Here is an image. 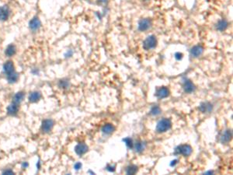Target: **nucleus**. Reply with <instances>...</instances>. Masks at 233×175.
<instances>
[{"label": "nucleus", "mask_w": 233, "mask_h": 175, "mask_svg": "<svg viewBox=\"0 0 233 175\" xmlns=\"http://www.w3.org/2000/svg\"><path fill=\"white\" fill-rule=\"evenodd\" d=\"M172 127V122L169 118H163L161 119L156 125V131L159 133L166 132L170 130Z\"/></svg>", "instance_id": "f257e3e1"}, {"label": "nucleus", "mask_w": 233, "mask_h": 175, "mask_svg": "<svg viewBox=\"0 0 233 175\" xmlns=\"http://www.w3.org/2000/svg\"><path fill=\"white\" fill-rule=\"evenodd\" d=\"M192 150H193V149H192L191 146H189V145H181V146H179L177 148H176V149H175V154H181L187 156L191 154Z\"/></svg>", "instance_id": "f03ea898"}, {"label": "nucleus", "mask_w": 233, "mask_h": 175, "mask_svg": "<svg viewBox=\"0 0 233 175\" xmlns=\"http://www.w3.org/2000/svg\"><path fill=\"white\" fill-rule=\"evenodd\" d=\"M157 44V39L155 36H149L145 40L143 43V48L145 50H149L154 48Z\"/></svg>", "instance_id": "7ed1b4c3"}, {"label": "nucleus", "mask_w": 233, "mask_h": 175, "mask_svg": "<svg viewBox=\"0 0 233 175\" xmlns=\"http://www.w3.org/2000/svg\"><path fill=\"white\" fill-rule=\"evenodd\" d=\"M54 125H55V123H54V121L52 119H50V118L45 119V120L43 121L42 124H41V131L44 133H48L52 130Z\"/></svg>", "instance_id": "20e7f679"}, {"label": "nucleus", "mask_w": 233, "mask_h": 175, "mask_svg": "<svg viewBox=\"0 0 233 175\" xmlns=\"http://www.w3.org/2000/svg\"><path fill=\"white\" fill-rule=\"evenodd\" d=\"M40 27H41V22L37 17L32 18L29 23V27L31 29V31H34V32L39 31Z\"/></svg>", "instance_id": "39448f33"}, {"label": "nucleus", "mask_w": 233, "mask_h": 175, "mask_svg": "<svg viewBox=\"0 0 233 175\" xmlns=\"http://www.w3.org/2000/svg\"><path fill=\"white\" fill-rule=\"evenodd\" d=\"M10 16V10L7 6H0V21H6Z\"/></svg>", "instance_id": "423d86ee"}, {"label": "nucleus", "mask_w": 233, "mask_h": 175, "mask_svg": "<svg viewBox=\"0 0 233 175\" xmlns=\"http://www.w3.org/2000/svg\"><path fill=\"white\" fill-rule=\"evenodd\" d=\"M152 26V21L151 20L145 18V19H142L139 21L138 23V30L141 31H145L149 30Z\"/></svg>", "instance_id": "0eeeda50"}, {"label": "nucleus", "mask_w": 233, "mask_h": 175, "mask_svg": "<svg viewBox=\"0 0 233 175\" xmlns=\"http://www.w3.org/2000/svg\"><path fill=\"white\" fill-rule=\"evenodd\" d=\"M88 146L85 143H78V145H76V146L75 147V152L78 156H82L85 154L88 151Z\"/></svg>", "instance_id": "6e6552de"}, {"label": "nucleus", "mask_w": 233, "mask_h": 175, "mask_svg": "<svg viewBox=\"0 0 233 175\" xmlns=\"http://www.w3.org/2000/svg\"><path fill=\"white\" fill-rule=\"evenodd\" d=\"M41 93L39 91H33L29 94L28 101L30 103H37L41 99Z\"/></svg>", "instance_id": "1a4fd4ad"}, {"label": "nucleus", "mask_w": 233, "mask_h": 175, "mask_svg": "<svg viewBox=\"0 0 233 175\" xmlns=\"http://www.w3.org/2000/svg\"><path fill=\"white\" fill-rule=\"evenodd\" d=\"M3 72L6 75L10 74L12 72H15V66H14L13 62L8 61L3 65Z\"/></svg>", "instance_id": "9d476101"}, {"label": "nucleus", "mask_w": 233, "mask_h": 175, "mask_svg": "<svg viewBox=\"0 0 233 175\" xmlns=\"http://www.w3.org/2000/svg\"><path fill=\"white\" fill-rule=\"evenodd\" d=\"M7 114L9 115H11V116H15L16 115L19 111V104H16L12 102L9 106L7 107Z\"/></svg>", "instance_id": "9b49d317"}, {"label": "nucleus", "mask_w": 233, "mask_h": 175, "mask_svg": "<svg viewBox=\"0 0 233 175\" xmlns=\"http://www.w3.org/2000/svg\"><path fill=\"white\" fill-rule=\"evenodd\" d=\"M170 95V90H169L168 88L163 86V87H160L159 89H157L156 91V97L159 98V99H163V98H166L168 96Z\"/></svg>", "instance_id": "f8f14e48"}, {"label": "nucleus", "mask_w": 233, "mask_h": 175, "mask_svg": "<svg viewBox=\"0 0 233 175\" xmlns=\"http://www.w3.org/2000/svg\"><path fill=\"white\" fill-rule=\"evenodd\" d=\"M184 89L186 93H190L195 90V86L191 81L186 80L184 83Z\"/></svg>", "instance_id": "ddd939ff"}, {"label": "nucleus", "mask_w": 233, "mask_h": 175, "mask_svg": "<svg viewBox=\"0 0 233 175\" xmlns=\"http://www.w3.org/2000/svg\"><path fill=\"white\" fill-rule=\"evenodd\" d=\"M25 97V94L23 91L17 92L16 93L14 94V96L13 97V102L16 104H19L23 102V99Z\"/></svg>", "instance_id": "4468645a"}, {"label": "nucleus", "mask_w": 233, "mask_h": 175, "mask_svg": "<svg viewBox=\"0 0 233 175\" xmlns=\"http://www.w3.org/2000/svg\"><path fill=\"white\" fill-rule=\"evenodd\" d=\"M16 53V47L14 44H11L7 46V48L5 50V55L7 57H12Z\"/></svg>", "instance_id": "2eb2a0df"}, {"label": "nucleus", "mask_w": 233, "mask_h": 175, "mask_svg": "<svg viewBox=\"0 0 233 175\" xmlns=\"http://www.w3.org/2000/svg\"><path fill=\"white\" fill-rule=\"evenodd\" d=\"M6 80H7L8 83H15L17 82V80H19V74L17 72H13L10 73V74L6 75Z\"/></svg>", "instance_id": "dca6fc26"}, {"label": "nucleus", "mask_w": 233, "mask_h": 175, "mask_svg": "<svg viewBox=\"0 0 233 175\" xmlns=\"http://www.w3.org/2000/svg\"><path fill=\"white\" fill-rule=\"evenodd\" d=\"M203 52H204V48L201 46H194L190 51L191 55H193V57H199L200 55H202Z\"/></svg>", "instance_id": "f3484780"}, {"label": "nucleus", "mask_w": 233, "mask_h": 175, "mask_svg": "<svg viewBox=\"0 0 233 175\" xmlns=\"http://www.w3.org/2000/svg\"><path fill=\"white\" fill-rule=\"evenodd\" d=\"M232 139V131L230 130H226L225 131L222 135L221 136V142L222 143H229Z\"/></svg>", "instance_id": "a211bd4d"}, {"label": "nucleus", "mask_w": 233, "mask_h": 175, "mask_svg": "<svg viewBox=\"0 0 233 175\" xmlns=\"http://www.w3.org/2000/svg\"><path fill=\"white\" fill-rule=\"evenodd\" d=\"M115 130V127L111 125V124H107L105 125L102 128V131L103 133L106 134V135H111V133H113Z\"/></svg>", "instance_id": "6ab92c4d"}, {"label": "nucleus", "mask_w": 233, "mask_h": 175, "mask_svg": "<svg viewBox=\"0 0 233 175\" xmlns=\"http://www.w3.org/2000/svg\"><path fill=\"white\" fill-rule=\"evenodd\" d=\"M200 110L203 113H208L211 112L213 109V106L210 103H203L200 105L199 107Z\"/></svg>", "instance_id": "aec40b11"}, {"label": "nucleus", "mask_w": 233, "mask_h": 175, "mask_svg": "<svg viewBox=\"0 0 233 175\" xmlns=\"http://www.w3.org/2000/svg\"><path fill=\"white\" fill-rule=\"evenodd\" d=\"M228 27V22L226 20H220L217 25H216V28L217 30L220 31H225Z\"/></svg>", "instance_id": "412c9836"}, {"label": "nucleus", "mask_w": 233, "mask_h": 175, "mask_svg": "<svg viewBox=\"0 0 233 175\" xmlns=\"http://www.w3.org/2000/svg\"><path fill=\"white\" fill-rule=\"evenodd\" d=\"M134 148L137 152H141L145 149V144L142 142H138L134 145Z\"/></svg>", "instance_id": "4be33fe9"}, {"label": "nucleus", "mask_w": 233, "mask_h": 175, "mask_svg": "<svg viewBox=\"0 0 233 175\" xmlns=\"http://www.w3.org/2000/svg\"><path fill=\"white\" fill-rule=\"evenodd\" d=\"M137 171H138V167L134 165L129 166L126 170V173L128 174H134Z\"/></svg>", "instance_id": "5701e85b"}, {"label": "nucleus", "mask_w": 233, "mask_h": 175, "mask_svg": "<svg viewBox=\"0 0 233 175\" xmlns=\"http://www.w3.org/2000/svg\"><path fill=\"white\" fill-rule=\"evenodd\" d=\"M58 86L61 89H67L69 86V82L67 80H62L61 81H59V83H58Z\"/></svg>", "instance_id": "b1692460"}, {"label": "nucleus", "mask_w": 233, "mask_h": 175, "mask_svg": "<svg viewBox=\"0 0 233 175\" xmlns=\"http://www.w3.org/2000/svg\"><path fill=\"white\" fill-rule=\"evenodd\" d=\"M150 113H151L152 115H159L161 113L160 107L158 106H154L153 107H152Z\"/></svg>", "instance_id": "393cba45"}, {"label": "nucleus", "mask_w": 233, "mask_h": 175, "mask_svg": "<svg viewBox=\"0 0 233 175\" xmlns=\"http://www.w3.org/2000/svg\"><path fill=\"white\" fill-rule=\"evenodd\" d=\"M124 142L126 143L127 146H128V148H134V144H133V142H132L131 139H130V138H126V139H124Z\"/></svg>", "instance_id": "a878e982"}, {"label": "nucleus", "mask_w": 233, "mask_h": 175, "mask_svg": "<svg viewBox=\"0 0 233 175\" xmlns=\"http://www.w3.org/2000/svg\"><path fill=\"white\" fill-rule=\"evenodd\" d=\"M82 164H81V163H79V162H77V163H75L74 165L75 170H80L81 168H82Z\"/></svg>", "instance_id": "bb28decb"}, {"label": "nucleus", "mask_w": 233, "mask_h": 175, "mask_svg": "<svg viewBox=\"0 0 233 175\" xmlns=\"http://www.w3.org/2000/svg\"><path fill=\"white\" fill-rule=\"evenodd\" d=\"M2 174H14V172L13 171V170L7 169L2 171Z\"/></svg>", "instance_id": "cd10ccee"}, {"label": "nucleus", "mask_w": 233, "mask_h": 175, "mask_svg": "<svg viewBox=\"0 0 233 175\" xmlns=\"http://www.w3.org/2000/svg\"><path fill=\"white\" fill-rule=\"evenodd\" d=\"M31 73H32L33 75L37 76V75H39V73H40V70H39L38 69L35 68V69H33L32 70H31Z\"/></svg>", "instance_id": "c85d7f7f"}, {"label": "nucleus", "mask_w": 233, "mask_h": 175, "mask_svg": "<svg viewBox=\"0 0 233 175\" xmlns=\"http://www.w3.org/2000/svg\"><path fill=\"white\" fill-rule=\"evenodd\" d=\"M29 167V163L27 161H24L21 164V167L23 168V169H27V167Z\"/></svg>", "instance_id": "c756f323"}, {"label": "nucleus", "mask_w": 233, "mask_h": 175, "mask_svg": "<svg viewBox=\"0 0 233 175\" xmlns=\"http://www.w3.org/2000/svg\"><path fill=\"white\" fill-rule=\"evenodd\" d=\"M72 54H73L72 51V50H69V51H68V52L65 54V57H67V58L68 57H71V56L72 55Z\"/></svg>", "instance_id": "7c9ffc66"}, {"label": "nucleus", "mask_w": 233, "mask_h": 175, "mask_svg": "<svg viewBox=\"0 0 233 175\" xmlns=\"http://www.w3.org/2000/svg\"><path fill=\"white\" fill-rule=\"evenodd\" d=\"M107 170H109V171H111V172H112V171L114 172L115 170V168H114V167H112V166L108 165L107 167Z\"/></svg>", "instance_id": "2f4dec72"}, {"label": "nucleus", "mask_w": 233, "mask_h": 175, "mask_svg": "<svg viewBox=\"0 0 233 175\" xmlns=\"http://www.w3.org/2000/svg\"><path fill=\"white\" fill-rule=\"evenodd\" d=\"M175 55H176V59H178V60H180V59L183 58V54L182 53H176Z\"/></svg>", "instance_id": "473e14b6"}, {"label": "nucleus", "mask_w": 233, "mask_h": 175, "mask_svg": "<svg viewBox=\"0 0 233 175\" xmlns=\"http://www.w3.org/2000/svg\"><path fill=\"white\" fill-rule=\"evenodd\" d=\"M40 165H41L40 160H38V161H37V169L38 170L40 169Z\"/></svg>", "instance_id": "72a5a7b5"}, {"label": "nucleus", "mask_w": 233, "mask_h": 175, "mask_svg": "<svg viewBox=\"0 0 233 175\" xmlns=\"http://www.w3.org/2000/svg\"><path fill=\"white\" fill-rule=\"evenodd\" d=\"M107 1H108V0H99V2H100V3H106Z\"/></svg>", "instance_id": "f704fd0d"}, {"label": "nucleus", "mask_w": 233, "mask_h": 175, "mask_svg": "<svg viewBox=\"0 0 233 175\" xmlns=\"http://www.w3.org/2000/svg\"><path fill=\"white\" fill-rule=\"evenodd\" d=\"M173 162V163H172V164H171V166H173V165H175V164H176V163H177V160H173V161H172Z\"/></svg>", "instance_id": "c9c22d12"}]
</instances>
